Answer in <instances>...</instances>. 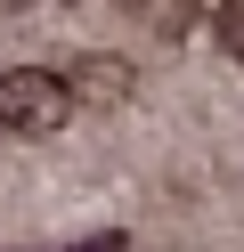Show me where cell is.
<instances>
[{
    "mask_svg": "<svg viewBox=\"0 0 244 252\" xmlns=\"http://www.w3.org/2000/svg\"><path fill=\"white\" fill-rule=\"evenodd\" d=\"M73 82L65 73H49V65H16V73H0V130H16V138H49V130H65V114H73Z\"/></svg>",
    "mask_w": 244,
    "mask_h": 252,
    "instance_id": "6da1fadb",
    "label": "cell"
},
{
    "mask_svg": "<svg viewBox=\"0 0 244 252\" xmlns=\"http://www.w3.org/2000/svg\"><path fill=\"white\" fill-rule=\"evenodd\" d=\"M65 82H73V98L81 106H122L130 98V65H122V57H73V73H65Z\"/></svg>",
    "mask_w": 244,
    "mask_h": 252,
    "instance_id": "7a4b0ae2",
    "label": "cell"
},
{
    "mask_svg": "<svg viewBox=\"0 0 244 252\" xmlns=\"http://www.w3.org/2000/svg\"><path fill=\"white\" fill-rule=\"evenodd\" d=\"M220 49L244 65V0H228V8H220Z\"/></svg>",
    "mask_w": 244,
    "mask_h": 252,
    "instance_id": "3957f363",
    "label": "cell"
},
{
    "mask_svg": "<svg viewBox=\"0 0 244 252\" xmlns=\"http://www.w3.org/2000/svg\"><path fill=\"white\" fill-rule=\"evenodd\" d=\"M122 244H130V236H90L81 252H122Z\"/></svg>",
    "mask_w": 244,
    "mask_h": 252,
    "instance_id": "277c9868",
    "label": "cell"
}]
</instances>
